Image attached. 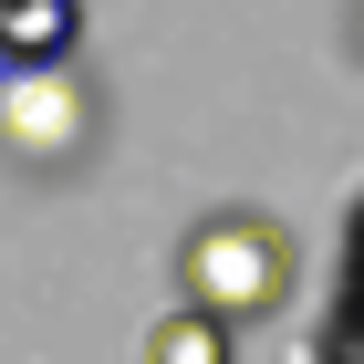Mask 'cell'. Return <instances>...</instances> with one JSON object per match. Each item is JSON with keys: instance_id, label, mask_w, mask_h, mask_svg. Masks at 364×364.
<instances>
[{"instance_id": "3957f363", "label": "cell", "mask_w": 364, "mask_h": 364, "mask_svg": "<svg viewBox=\"0 0 364 364\" xmlns=\"http://www.w3.org/2000/svg\"><path fill=\"white\" fill-rule=\"evenodd\" d=\"M146 364H229V323L198 312V302L156 312V323H146Z\"/></svg>"}, {"instance_id": "6da1fadb", "label": "cell", "mask_w": 364, "mask_h": 364, "mask_svg": "<svg viewBox=\"0 0 364 364\" xmlns=\"http://www.w3.org/2000/svg\"><path fill=\"white\" fill-rule=\"evenodd\" d=\"M177 271H188V302L219 312V323H260V312L291 302V240H281L260 208H219L177 240Z\"/></svg>"}, {"instance_id": "7a4b0ae2", "label": "cell", "mask_w": 364, "mask_h": 364, "mask_svg": "<svg viewBox=\"0 0 364 364\" xmlns=\"http://www.w3.org/2000/svg\"><path fill=\"white\" fill-rule=\"evenodd\" d=\"M84 42L73 0H0V63H63Z\"/></svg>"}]
</instances>
